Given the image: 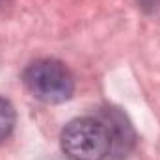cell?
<instances>
[{
	"label": "cell",
	"instance_id": "obj_1",
	"mask_svg": "<svg viewBox=\"0 0 160 160\" xmlns=\"http://www.w3.org/2000/svg\"><path fill=\"white\" fill-rule=\"evenodd\" d=\"M60 147L69 160H106L112 155V134L101 116H84L63 127Z\"/></svg>",
	"mask_w": 160,
	"mask_h": 160
},
{
	"label": "cell",
	"instance_id": "obj_2",
	"mask_svg": "<svg viewBox=\"0 0 160 160\" xmlns=\"http://www.w3.org/2000/svg\"><path fill=\"white\" fill-rule=\"evenodd\" d=\"M22 82L30 95L45 104H62L75 93L73 73L63 62L54 58L32 62L22 73Z\"/></svg>",
	"mask_w": 160,
	"mask_h": 160
},
{
	"label": "cell",
	"instance_id": "obj_3",
	"mask_svg": "<svg viewBox=\"0 0 160 160\" xmlns=\"http://www.w3.org/2000/svg\"><path fill=\"white\" fill-rule=\"evenodd\" d=\"M99 116L106 121L110 134H112V155H110V158H125L130 153V149L134 145V138H136L130 123L127 121V118L118 108H106Z\"/></svg>",
	"mask_w": 160,
	"mask_h": 160
},
{
	"label": "cell",
	"instance_id": "obj_4",
	"mask_svg": "<svg viewBox=\"0 0 160 160\" xmlns=\"http://www.w3.org/2000/svg\"><path fill=\"white\" fill-rule=\"evenodd\" d=\"M15 121H17V114L13 104L8 99L0 97V143H4L11 136L15 128Z\"/></svg>",
	"mask_w": 160,
	"mask_h": 160
},
{
	"label": "cell",
	"instance_id": "obj_5",
	"mask_svg": "<svg viewBox=\"0 0 160 160\" xmlns=\"http://www.w3.org/2000/svg\"><path fill=\"white\" fill-rule=\"evenodd\" d=\"M136 2H138V8L143 9L145 13H155L160 8V0H136Z\"/></svg>",
	"mask_w": 160,
	"mask_h": 160
}]
</instances>
